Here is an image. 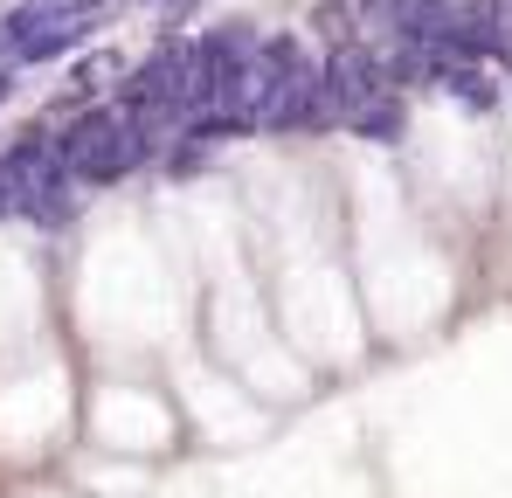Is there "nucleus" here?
<instances>
[{
	"label": "nucleus",
	"instance_id": "f257e3e1",
	"mask_svg": "<svg viewBox=\"0 0 512 498\" xmlns=\"http://www.w3.org/2000/svg\"><path fill=\"white\" fill-rule=\"evenodd\" d=\"M423 56H429V49H423ZM429 83H443V90H450L457 104H478V111L492 104V77H485L478 63H457V56H429Z\"/></svg>",
	"mask_w": 512,
	"mask_h": 498
},
{
	"label": "nucleus",
	"instance_id": "7ed1b4c3",
	"mask_svg": "<svg viewBox=\"0 0 512 498\" xmlns=\"http://www.w3.org/2000/svg\"><path fill=\"white\" fill-rule=\"evenodd\" d=\"M353 132H360V139H381V146H395V139H402V104H395L388 90H381V97H367V104L353 111Z\"/></svg>",
	"mask_w": 512,
	"mask_h": 498
},
{
	"label": "nucleus",
	"instance_id": "f03ea898",
	"mask_svg": "<svg viewBox=\"0 0 512 498\" xmlns=\"http://www.w3.org/2000/svg\"><path fill=\"white\" fill-rule=\"evenodd\" d=\"M381 14H388V28H402L409 42H429V35L450 21V0H381Z\"/></svg>",
	"mask_w": 512,
	"mask_h": 498
},
{
	"label": "nucleus",
	"instance_id": "20e7f679",
	"mask_svg": "<svg viewBox=\"0 0 512 498\" xmlns=\"http://www.w3.org/2000/svg\"><path fill=\"white\" fill-rule=\"evenodd\" d=\"M7 90H14V77H7V70H0V97H7Z\"/></svg>",
	"mask_w": 512,
	"mask_h": 498
}]
</instances>
